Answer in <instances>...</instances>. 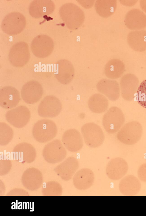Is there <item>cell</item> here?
<instances>
[{
	"label": "cell",
	"mask_w": 146,
	"mask_h": 216,
	"mask_svg": "<svg viewBox=\"0 0 146 216\" xmlns=\"http://www.w3.org/2000/svg\"><path fill=\"white\" fill-rule=\"evenodd\" d=\"M120 192L125 195H134L140 191L141 184L139 181L132 175L127 176L123 178L119 184Z\"/></svg>",
	"instance_id": "21"
},
{
	"label": "cell",
	"mask_w": 146,
	"mask_h": 216,
	"mask_svg": "<svg viewBox=\"0 0 146 216\" xmlns=\"http://www.w3.org/2000/svg\"><path fill=\"white\" fill-rule=\"evenodd\" d=\"M139 178L141 181L146 182V163L141 165L137 171Z\"/></svg>",
	"instance_id": "31"
},
{
	"label": "cell",
	"mask_w": 146,
	"mask_h": 216,
	"mask_svg": "<svg viewBox=\"0 0 146 216\" xmlns=\"http://www.w3.org/2000/svg\"><path fill=\"white\" fill-rule=\"evenodd\" d=\"M30 56L27 44L19 42L15 44L11 49L9 54V59L13 66L21 67L28 63Z\"/></svg>",
	"instance_id": "7"
},
{
	"label": "cell",
	"mask_w": 146,
	"mask_h": 216,
	"mask_svg": "<svg viewBox=\"0 0 146 216\" xmlns=\"http://www.w3.org/2000/svg\"><path fill=\"white\" fill-rule=\"evenodd\" d=\"M62 108L60 100L52 95L45 96L41 101L38 108L39 116L44 118H54L58 116Z\"/></svg>",
	"instance_id": "6"
},
{
	"label": "cell",
	"mask_w": 146,
	"mask_h": 216,
	"mask_svg": "<svg viewBox=\"0 0 146 216\" xmlns=\"http://www.w3.org/2000/svg\"><path fill=\"white\" fill-rule=\"evenodd\" d=\"M125 65L121 60L113 59L106 64L104 68V73L108 78L116 79L121 77L125 70Z\"/></svg>",
	"instance_id": "25"
},
{
	"label": "cell",
	"mask_w": 146,
	"mask_h": 216,
	"mask_svg": "<svg viewBox=\"0 0 146 216\" xmlns=\"http://www.w3.org/2000/svg\"><path fill=\"white\" fill-rule=\"evenodd\" d=\"M93 172L88 168H83L78 171L74 176L73 181L75 187L79 190L90 188L94 181Z\"/></svg>",
	"instance_id": "20"
},
{
	"label": "cell",
	"mask_w": 146,
	"mask_h": 216,
	"mask_svg": "<svg viewBox=\"0 0 146 216\" xmlns=\"http://www.w3.org/2000/svg\"><path fill=\"white\" fill-rule=\"evenodd\" d=\"M50 38L45 35H38L33 40L31 45V50L33 54L40 58L49 56L53 49V44Z\"/></svg>",
	"instance_id": "12"
},
{
	"label": "cell",
	"mask_w": 146,
	"mask_h": 216,
	"mask_svg": "<svg viewBox=\"0 0 146 216\" xmlns=\"http://www.w3.org/2000/svg\"><path fill=\"white\" fill-rule=\"evenodd\" d=\"M96 88L100 92L104 94L111 101H115L119 98L120 89L115 80L107 79L101 80L97 83Z\"/></svg>",
	"instance_id": "19"
},
{
	"label": "cell",
	"mask_w": 146,
	"mask_h": 216,
	"mask_svg": "<svg viewBox=\"0 0 146 216\" xmlns=\"http://www.w3.org/2000/svg\"><path fill=\"white\" fill-rule=\"evenodd\" d=\"M43 93L42 87L38 82L31 80L27 82L23 86L21 96L26 103L32 104L38 101L41 98Z\"/></svg>",
	"instance_id": "11"
},
{
	"label": "cell",
	"mask_w": 146,
	"mask_h": 216,
	"mask_svg": "<svg viewBox=\"0 0 146 216\" xmlns=\"http://www.w3.org/2000/svg\"><path fill=\"white\" fill-rule=\"evenodd\" d=\"M146 156L145 157H146V156Z\"/></svg>",
	"instance_id": "34"
},
{
	"label": "cell",
	"mask_w": 146,
	"mask_h": 216,
	"mask_svg": "<svg viewBox=\"0 0 146 216\" xmlns=\"http://www.w3.org/2000/svg\"><path fill=\"white\" fill-rule=\"evenodd\" d=\"M137 2V1H121L123 4L127 6H132L135 5Z\"/></svg>",
	"instance_id": "32"
},
{
	"label": "cell",
	"mask_w": 146,
	"mask_h": 216,
	"mask_svg": "<svg viewBox=\"0 0 146 216\" xmlns=\"http://www.w3.org/2000/svg\"><path fill=\"white\" fill-rule=\"evenodd\" d=\"M128 169V164L125 160L121 158L116 157L108 162L106 167V172L110 179L117 180L125 175Z\"/></svg>",
	"instance_id": "14"
},
{
	"label": "cell",
	"mask_w": 146,
	"mask_h": 216,
	"mask_svg": "<svg viewBox=\"0 0 146 216\" xmlns=\"http://www.w3.org/2000/svg\"><path fill=\"white\" fill-rule=\"evenodd\" d=\"M54 74L60 83L67 84L72 81L74 76V68L70 62L66 59H62L55 64Z\"/></svg>",
	"instance_id": "13"
},
{
	"label": "cell",
	"mask_w": 146,
	"mask_h": 216,
	"mask_svg": "<svg viewBox=\"0 0 146 216\" xmlns=\"http://www.w3.org/2000/svg\"><path fill=\"white\" fill-rule=\"evenodd\" d=\"M143 128L139 122L132 121L125 124L118 132L117 139L121 142L127 145L136 143L141 139Z\"/></svg>",
	"instance_id": "3"
},
{
	"label": "cell",
	"mask_w": 146,
	"mask_h": 216,
	"mask_svg": "<svg viewBox=\"0 0 146 216\" xmlns=\"http://www.w3.org/2000/svg\"><path fill=\"white\" fill-rule=\"evenodd\" d=\"M59 13L67 27L71 30L78 29L84 23L85 18L82 10L72 3H67L62 5L60 8Z\"/></svg>",
	"instance_id": "1"
},
{
	"label": "cell",
	"mask_w": 146,
	"mask_h": 216,
	"mask_svg": "<svg viewBox=\"0 0 146 216\" xmlns=\"http://www.w3.org/2000/svg\"><path fill=\"white\" fill-rule=\"evenodd\" d=\"M25 24V19L22 14L18 13H13L9 14L4 18L2 28L7 33L16 34L23 30Z\"/></svg>",
	"instance_id": "9"
},
{
	"label": "cell",
	"mask_w": 146,
	"mask_h": 216,
	"mask_svg": "<svg viewBox=\"0 0 146 216\" xmlns=\"http://www.w3.org/2000/svg\"><path fill=\"white\" fill-rule=\"evenodd\" d=\"M13 131L12 128L3 122H0V144L5 146L8 144L12 140Z\"/></svg>",
	"instance_id": "28"
},
{
	"label": "cell",
	"mask_w": 146,
	"mask_h": 216,
	"mask_svg": "<svg viewBox=\"0 0 146 216\" xmlns=\"http://www.w3.org/2000/svg\"><path fill=\"white\" fill-rule=\"evenodd\" d=\"M137 78L131 74L124 75L120 80V85L122 97L127 101L132 100L138 86Z\"/></svg>",
	"instance_id": "17"
},
{
	"label": "cell",
	"mask_w": 146,
	"mask_h": 216,
	"mask_svg": "<svg viewBox=\"0 0 146 216\" xmlns=\"http://www.w3.org/2000/svg\"><path fill=\"white\" fill-rule=\"evenodd\" d=\"M128 45L133 50L143 52L146 50V31L133 30L129 32L127 37Z\"/></svg>",
	"instance_id": "22"
},
{
	"label": "cell",
	"mask_w": 146,
	"mask_h": 216,
	"mask_svg": "<svg viewBox=\"0 0 146 216\" xmlns=\"http://www.w3.org/2000/svg\"><path fill=\"white\" fill-rule=\"evenodd\" d=\"M125 120L124 116L121 110L117 107L113 106L103 116L102 124L107 132L113 134L119 129Z\"/></svg>",
	"instance_id": "4"
},
{
	"label": "cell",
	"mask_w": 146,
	"mask_h": 216,
	"mask_svg": "<svg viewBox=\"0 0 146 216\" xmlns=\"http://www.w3.org/2000/svg\"><path fill=\"white\" fill-rule=\"evenodd\" d=\"M57 132L56 124L47 119L38 120L34 125L32 134L34 138L40 143H45L54 138Z\"/></svg>",
	"instance_id": "2"
},
{
	"label": "cell",
	"mask_w": 146,
	"mask_h": 216,
	"mask_svg": "<svg viewBox=\"0 0 146 216\" xmlns=\"http://www.w3.org/2000/svg\"><path fill=\"white\" fill-rule=\"evenodd\" d=\"M136 100L140 106L146 108V79L142 82L138 87Z\"/></svg>",
	"instance_id": "30"
},
{
	"label": "cell",
	"mask_w": 146,
	"mask_h": 216,
	"mask_svg": "<svg viewBox=\"0 0 146 216\" xmlns=\"http://www.w3.org/2000/svg\"><path fill=\"white\" fill-rule=\"evenodd\" d=\"M31 113L26 106H20L7 111L5 115L7 120L17 128H21L26 125L30 120Z\"/></svg>",
	"instance_id": "8"
},
{
	"label": "cell",
	"mask_w": 146,
	"mask_h": 216,
	"mask_svg": "<svg viewBox=\"0 0 146 216\" xmlns=\"http://www.w3.org/2000/svg\"><path fill=\"white\" fill-rule=\"evenodd\" d=\"M13 152L17 159L28 162L34 160L36 154L34 147L31 144L25 142L17 144L14 148Z\"/></svg>",
	"instance_id": "23"
},
{
	"label": "cell",
	"mask_w": 146,
	"mask_h": 216,
	"mask_svg": "<svg viewBox=\"0 0 146 216\" xmlns=\"http://www.w3.org/2000/svg\"><path fill=\"white\" fill-rule=\"evenodd\" d=\"M124 23L130 30H141L146 27V15L140 9H132L126 13Z\"/></svg>",
	"instance_id": "16"
},
{
	"label": "cell",
	"mask_w": 146,
	"mask_h": 216,
	"mask_svg": "<svg viewBox=\"0 0 146 216\" xmlns=\"http://www.w3.org/2000/svg\"><path fill=\"white\" fill-rule=\"evenodd\" d=\"M117 6V2L115 0H98L95 5L97 13L100 16L105 18L113 15Z\"/></svg>",
	"instance_id": "27"
},
{
	"label": "cell",
	"mask_w": 146,
	"mask_h": 216,
	"mask_svg": "<svg viewBox=\"0 0 146 216\" xmlns=\"http://www.w3.org/2000/svg\"><path fill=\"white\" fill-rule=\"evenodd\" d=\"M32 3L29 8L30 13H31V15L35 17H41L42 15H45L46 13H50V7H48V5H44L45 3H44L43 5H42V3L35 2Z\"/></svg>",
	"instance_id": "29"
},
{
	"label": "cell",
	"mask_w": 146,
	"mask_h": 216,
	"mask_svg": "<svg viewBox=\"0 0 146 216\" xmlns=\"http://www.w3.org/2000/svg\"><path fill=\"white\" fill-rule=\"evenodd\" d=\"M20 100L18 90L13 86H7L0 90V106L5 109H11L16 107Z\"/></svg>",
	"instance_id": "15"
},
{
	"label": "cell",
	"mask_w": 146,
	"mask_h": 216,
	"mask_svg": "<svg viewBox=\"0 0 146 216\" xmlns=\"http://www.w3.org/2000/svg\"><path fill=\"white\" fill-rule=\"evenodd\" d=\"M79 162L75 157L70 156L59 166V170L63 179L68 181L72 178L79 167Z\"/></svg>",
	"instance_id": "24"
},
{
	"label": "cell",
	"mask_w": 146,
	"mask_h": 216,
	"mask_svg": "<svg viewBox=\"0 0 146 216\" xmlns=\"http://www.w3.org/2000/svg\"><path fill=\"white\" fill-rule=\"evenodd\" d=\"M62 140L66 148L72 152L79 151L83 145V140L80 132L74 129L66 131L63 135Z\"/></svg>",
	"instance_id": "18"
},
{
	"label": "cell",
	"mask_w": 146,
	"mask_h": 216,
	"mask_svg": "<svg viewBox=\"0 0 146 216\" xmlns=\"http://www.w3.org/2000/svg\"><path fill=\"white\" fill-rule=\"evenodd\" d=\"M43 154L47 161L55 163L64 159L66 155V152L61 141L56 139L48 143L44 146Z\"/></svg>",
	"instance_id": "10"
},
{
	"label": "cell",
	"mask_w": 146,
	"mask_h": 216,
	"mask_svg": "<svg viewBox=\"0 0 146 216\" xmlns=\"http://www.w3.org/2000/svg\"><path fill=\"white\" fill-rule=\"evenodd\" d=\"M81 131L85 143L92 148H96L101 146L105 138L104 133L100 127L93 122L84 125Z\"/></svg>",
	"instance_id": "5"
},
{
	"label": "cell",
	"mask_w": 146,
	"mask_h": 216,
	"mask_svg": "<svg viewBox=\"0 0 146 216\" xmlns=\"http://www.w3.org/2000/svg\"><path fill=\"white\" fill-rule=\"evenodd\" d=\"M109 102L107 98L103 95L95 94L92 95L88 102V107L92 112L101 113L108 109Z\"/></svg>",
	"instance_id": "26"
},
{
	"label": "cell",
	"mask_w": 146,
	"mask_h": 216,
	"mask_svg": "<svg viewBox=\"0 0 146 216\" xmlns=\"http://www.w3.org/2000/svg\"><path fill=\"white\" fill-rule=\"evenodd\" d=\"M140 5L142 9L146 13V0L140 1Z\"/></svg>",
	"instance_id": "33"
}]
</instances>
